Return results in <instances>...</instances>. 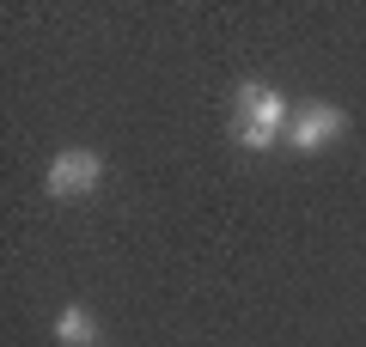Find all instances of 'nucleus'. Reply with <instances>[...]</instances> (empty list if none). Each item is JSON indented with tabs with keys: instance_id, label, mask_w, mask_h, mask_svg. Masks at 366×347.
<instances>
[{
	"instance_id": "1",
	"label": "nucleus",
	"mask_w": 366,
	"mask_h": 347,
	"mask_svg": "<svg viewBox=\"0 0 366 347\" xmlns=\"http://www.w3.org/2000/svg\"><path fill=\"white\" fill-rule=\"evenodd\" d=\"M287 122H293V110H287V98L274 86H262V79H244L238 86V98H232V141L244 146V153H269L274 141H287Z\"/></svg>"
},
{
	"instance_id": "2",
	"label": "nucleus",
	"mask_w": 366,
	"mask_h": 347,
	"mask_svg": "<svg viewBox=\"0 0 366 347\" xmlns=\"http://www.w3.org/2000/svg\"><path fill=\"white\" fill-rule=\"evenodd\" d=\"M104 183V159L92 153V146H67V153L49 159V171H43V189L55 195V201H79V195H92Z\"/></svg>"
},
{
	"instance_id": "3",
	"label": "nucleus",
	"mask_w": 366,
	"mask_h": 347,
	"mask_svg": "<svg viewBox=\"0 0 366 347\" xmlns=\"http://www.w3.org/2000/svg\"><path fill=\"white\" fill-rule=\"evenodd\" d=\"M342 134H348V116L336 110V104H300L287 122V146L293 153H324V146H336Z\"/></svg>"
},
{
	"instance_id": "4",
	"label": "nucleus",
	"mask_w": 366,
	"mask_h": 347,
	"mask_svg": "<svg viewBox=\"0 0 366 347\" xmlns=\"http://www.w3.org/2000/svg\"><path fill=\"white\" fill-rule=\"evenodd\" d=\"M55 335H61L67 347H92L98 323H92V311H86V305H61V317H55Z\"/></svg>"
}]
</instances>
